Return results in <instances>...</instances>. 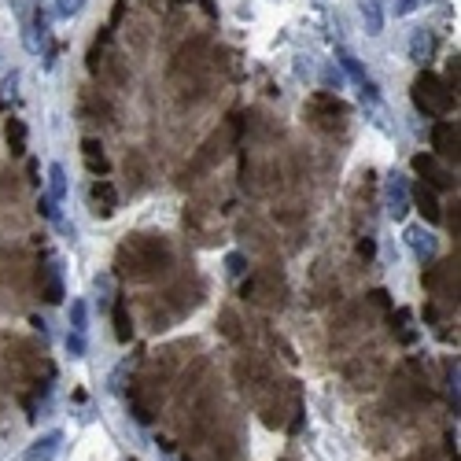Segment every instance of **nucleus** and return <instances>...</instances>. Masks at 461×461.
<instances>
[{
    "label": "nucleus",
    "instance_id": "nucleus-10",
    "mask_svg": "<svg viewBox=\"0 0 461 461\" xmlns=\"http://www.w3.org/2000/svg\"><path fill=\"white\" fill-rule=\"evenodd\" d=\"M63 347H67V354L70 358H85L89 354V343H85V332H67V336H63Z\"/></svg>",
    "mask_w": 461,
    "mask_h": 461
},
{
    "label": "nucleus",
    "instance_id": "nucleus-5",
    "mask_svg": "<svg viewBox=\"0 0 461 461\" xmlns=\"http://www.w3.org/2000/svg\"><path fill=\"white\" fill-rule=\"evenodd\" d=\"M358 15H362V27L369 37H380L388 27V4L384 0H358Z\"/></svg>",
    "mask_w": 461,
    "mask_h": 461
},
{
    "label": "nucleus",
    "instance_id": "nucleus-4",
    "mask_svg": "<svg viewBox=\"0 0 461 461\" xmlns=\"http://www.w3.org/2000/svg\"><path fill=\"white\" fill-rule=\"evenodd\" d=\"M59 451H63V432H45L22 451V461H56Z\"/></svg>",
    "mask_w": 461,
    "mask_h": 461
},
{
    "label": "nucleus",
    "instance_id": "nucleus-2",
    "mask_svg": "<svg viewBox=\"0 0 461 461\" xmlns=\"http://www.w3.org/2000/svg\"><path fill=\"white\" fill-rule=\"evenodd\" d=\"M22 48H27L30 56H41L48 48V19L41 15V11H33V15H27L22 11Z\"/></svg>",
    "mask_w": 461,
    "mask_h": 461
},
{
    "label": "nucleus",
    "instance_id": "nucleus-8",
    "mask_svg": "<svg viewBox=\"0 0 461 461\" xmlns=\"http://www.w3.org/2000/svg\"><path fill=\"white\" fill-rule=\"evenodd\" d=\"M67 192H70L67 170H63V163H52V166H48V196H52L56 203H63V199H67Z\"/></svg>",
    "mask_w": 461,
    "mask_h": 461
},
{
    "label": "nucleus",
    "instance_id": "nucleus-11",
    "mask_svg": "<svg viewBox=\"0 0 461 461\" xmlns=\"http://www.w3.org/2000/svg\"><path fill=\"white\" fill-rule=\"evenodd\" d=\"M82 8H85V0H56L52 15L56 19H74V15H82Z\"/></svg>",
    "mask_w": 461,
    "mask_h": 461
},
{
    "label": "nucleus",
    "instance_id": "nucleus-15",
    "mask_svg": "<svg viewBox=\"0 0 461 461\" xmlns=\"http://www.w3.org/2000/svg\"><path fill=\"white\" fill-rule=\"evenodd\" d=\"M244 270V259H240V255H229V273H240Z\"/></svg>",
    "mask_w": 461,
    "mask_h": 461
},
{
    "label": "nucleus",
    "instance_id": "nucleus-14",
    "mask_svg": "<svg viewBox=\"0 0 461 461\" xmlns=\"http://www.w3.org/2000/svg\"><path fill=\"white\" fill-rule=\"evenodd\" d=\"M15 85H19V70H11V74H4V82H0V89H4V93L11 96L15 93Z\"/></svg>",
    "mask_w": 461,
    "mask_h": 461
},
{
    "label": "nucleus",
    "instance_id": "nucleus-13",
    "mask_svg": "<svg viewBox=\"0 0 461 461\" xmlns=\"http://www.w3.org/2000/svg\"><path fill=\"white\" fill-rule=\"evenodd\" d=\"M421 8V0H395V15H414Z\"/></svg>",
    "mask_w": 461,
    "mask_h": 461
},
{
    "label": "nucleus",
    "instance_id": "nucleus-6",
    "mask_svg": "<svg viewBox=\"0 0 461 461\" xmlns=\"http://www.w3.org/2000/svg\"><path fill=\"white\" fill-rule=\"evenodd\" d=\"M336 63H340V67H343V74H347V78H351L354 85H365V82H369V74H365V67H362V63H358V56L351 52V48H347V45H340V48H336Z\"/></svg>",
    "mask_w": 461,
    "mask_h": 461
},
{
    "label": "nucleus",
    "instance_id": "nucleus-9",
    "mask_svg": "<svg viewBox=\"0 0 461 461\" xmlns=\"http://www.w3.org/2000/svg\"><path fill=\"white\" fill-rule=\"evenodd\" d=\"M67 322H70L74 332H85V328H89V303H85V299H70Z\"/></svg>",
    "mask_w": 461,
    "mask_h": 461
},
{
    "label": "nucleus",
    "instance_id": "nucleus-1",
    "mask_svg": "<svg viewBox=\"0 0 461 461\" xmlns=\"http://www.w3.org/2000/svg\"><path fill=\"white\" fill-rule=\"evenodd\" d=\"M384 211H388L395 222H402V218L409 214V181L399 170L384 177Z\"/></svg>",
    "mask_w": 461,
    "mask_h": 461
},
{
    "label": "nucleus",
    "instance_id": "nucleus-12",
    "mask_svg": "<svg viewBox=\"0 0 461 461\" xmlns=\"http://www.w3.org/2000/svg\"><path fill=\"white\" fill-rule=\"evenodd\" d=\"M56 207H59V203H56V199L45 192V196H41V214H45V218H52V222H56V218H59V211H56Z\"/></svg>",
    "mask_w": 461,
    "mask_h": 461
},
{
    "label": "nucleus",
    "instance_id": "nucleus-7",
    "mask_svg": "<svg viewBox=\"0 0 461 461\" xmlns=\"http://www.w3.org/2000/svg\"><path fill=\"white\" fill-rule=\"evenodd\" d=\"M432 59V33L421 27L409 33V63H417V67H425V63Z\"/></svg>",
    "mask_w": 461,
    "mask_h": 461
},
{
    "label": "nucleus",
    "instance_id": "nucleus-3",
    "mask_svg": "<svg viewBox=\"0 0 461 461\" xmlns=\"http://www.w3.org/2000/svg\"><path fill=\"white\" fill-rule=\"evenodd\" d=\"M406 248L414 251L417 262H432L435 255H439V240H435V233L425 225H406Z\"/></svg>",
    "mask_w": 461,
    "mask_h": 461
}]
</instances>
